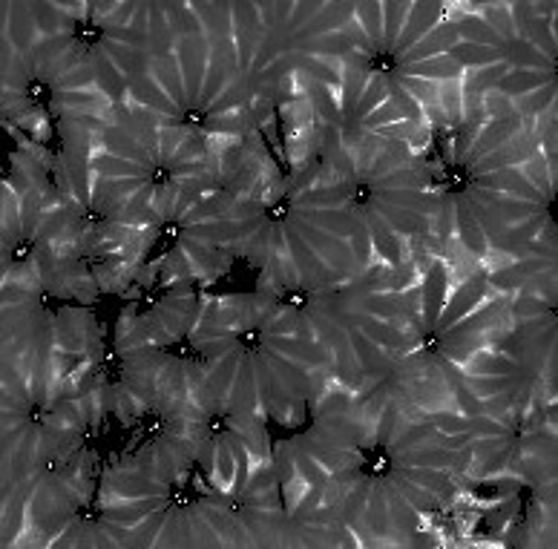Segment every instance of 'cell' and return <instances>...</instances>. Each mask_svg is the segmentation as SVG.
I'll return each instance as SVG.
<instances>
[{
	"mask_svg": "<svg viewBox=\"0 0 558 549\" xmlns=\"http://www.w3.org/2000/svg\"><path fill=\"white\" fill-rule=\"evenodd\" d=\"M219 147L116 107L89 142L93 205L128 228L161 233L210 182Z\"/></svg>",
	"mask_w": 558,
	"mask_h": 549,
	"instance_id": "ba28073f",
	"label": "cell"
},
{
	"mask_svg": "<svg viewBox=\"0 0 558 549\" xmlns=\"http://www.w3.org/2000/svg\"><path fill=\"white\" fill-rule=\"evenodd\" d=\"M187 368V357L173 351H116L107 349L101 386H105L107 414H112L124 429L168 389Z\"/></svg>",
	"mask_w": 558,
	"mask_h": 549,
	"instance_id": "44dd1931",
	"label": "cell"
},
{
	"mask_svg": "<svg viewBox=\"0 0 558 549\" xmlns=\"http://www.w3.org/2000/svg\"><path fill=\"white\" fill-rule=\"evenodd\" d=\"M308 150L340 179L349 210L366 231L377 263H409L412 247L435 233V179L409 144L368 142Z\"/></svg>",
	"mask_w": 558,
	"mask_h": 549,
	"instance_id": "9a60e30c",
	"label": "cell"
},
{
	"mask_svg": "<svg viewBox=\"0 0 558 549\" xmlns=\"http://www.w3.org/2000/svg\"><path fill=\"white\" fill-rule=\"evenodd\" d=\"M96 501L119 549L236 547L228 495L196 463L159 466L119 454L101 475Z\"/></svg>",
	"mask_w": 558,
	"mask_h": 549,
	"instance_id": "7c38bea8",
	"label": "cell"
},
{
	"mask_svg": "<svg viewBox=\"0 0 558 549\" xmlns=\"http://www.w3.org/2000/svg\"><path fill=\"white\" fill-rule=\"evenodd\" d=\"M351 3H228V29L251 101L268 121L291 87H337L351 58Z\"/></svg>",
	"mask_w": 558,
	"mask_h": 549,
	"instance_id": "30bf717a",
	"label": "cell"
},
{
	"mask_svg": "<svg viewBox=\"0 0 558 549\" xmlns=\"http://www.w3.org/2000/svg\"><path fill=\"white\" fill-rule=\"evenodd\" d=\"M366 429L345 469L331 480L312 512L328 517L357 547L417 544L423 517L452 507L470 475L475 431L463 412H400L372 406Z\"/></svg>",
	"mask_w": 558,
	"mask_h": 549,
	"instance_id": "6da1fadb",
	"label": "cell"
},
{
	"mask_svg": "<svg viewBox=\"0 0 558 549\" xmlns=\"http://www.w3.org/2000/svg\"><path fill=\"white\" fill-rule=\"evenodd\" d=\"M187 357L228 398L282 426L303 423L331 380L326 351L265 291L202 296Z\"/></svg>",
	"mask_w": 558,
	"mask_h": 549,
	"instance_id": "3957f363",
	"label": "cell"
},
{
	"mask_svg": "<svg viewBox=\"0 0 558 549\" xmlns=\"http://www.w3.org/2000/svg\"><path fill=\"white\" fill-rule=\"evenodd\" d=\"M312 103V147H354L368 142H400L412 150L429 144L432 127L391 96L384 81L349 58L337 87H305Z\"/></svg>",
	"mask_w": 558,
	"mask_h": 549,
	"instance_id": "d6986e66",
	"label": "cell"
},
{
	"mask_svg": "<svg viewBox=\"0 0 558 549\" xmlns=\"http://www.w3.org/2000/svg\"><path fill=\"white\" fill-rule=\"evenodd\" d=\"M105 414L101 377L61 382L24 480L0 503L3 547H40L52 529L96 501L105 475L96 440Z\"/></svg>",
	"mask_w": 558,
	"mask_h": 549,
	"instance_id": "8fae6325",
	"label": "cell"
},
{
	"mask_svg": "<svg viewBox=\"0 0 558 549\" xmlns=\"http://www.w3.org/2000/svg\"><path fill=\"white\" fill-rule=\"evenodd\" d=\"M222 251L259 271V288L305 285L377 263L335 170L308 150L225 233Z\"/></svg>",
	"mask_w": 558,
	"mask_h": 549,
	"instance_id": "277c9868",
	"label": "cell"
},
{
	"mask_svg": "<svg viewBox=\"0 0 558 549\" xmlns=\"http://www.w3.org/2000/svg\"><path fill=\"white\" fill-rule=\"evenodd\" d=\"M173 38L133 81L121 110L210 144L263 136L228 29V3H173Z\"/></svg>",
	"mask_w": 558,
	"mask_h": 549,
	"instance_id": "5b68a950",
	"label": "cell"
},
{
	"mask_svg": "<svg viewBox=\"0 0 558 549\" xmlns=\"http://www.w3.org/2000/svg\"><path fill=\"white\" fill-rule=\"evenodd\" d=\"M351 58L380 78L415 119L449 115V89H461L458 33L444 3H351Z\"/></svg>",
	"mask_w": 558,
	"mask_h": 549,
	"instance_id": "4fadbf2b",
	"label": "cell"
},
{
	"mask_svg": "<svg viewBox=\"0 0 558 549\" xmlns=\"http://www.w3.org/2000/svg\"><path fill=\"white\" fill-rule=\"evenodd\" d=\"M417 263H372L354 273L305 285L259 288L286 305L328 354L331 380L357 389L384 375L403 349L421 305Z\"/></svg>",
	"mask_w": 558,
	"mask_h": 549,
	"instance_id": "52a82bcc",
	"label": "cell"
},
{
	"mask_svg": "<svg viewBox=\"0 0 558 549\" xmlns=\"http://www.w3.org/2000/svg\"><path fill=\"white\" fill-rule=\"evenodd\" d=\"M507 319L510 296L495 291L484 273L454 277L444 259H432L407 343L384 375L357 386L354 394L400 412H458L454 391L463 371Z\"/></svg>",
	"mask_w": 558,
	"mask_h": 549,
	"instance_id": "8992f818",
	"label": "cell"
},
{
	"mask_svg": "<svg viewBox=\"0 0 558 549\" xmlns=\"http://www.w3.org/2000/svg\"><path fill=\"white\" fill-rule=\"evenodd\" d=\"M277 175V161L263 136L222 144L216 173L193 205L159 233L153 259L142 265L138 279L144 277V285H205L228 273L233 259L222 251L225 233Z\"/></svg>",
	"mask_w": 558,
	"mask_h": 549,
	"instance_id": "5bb4252c",
	"label": "cell"
},
{
	"mask_svg": "<svg viewBox=\"0 0 558 549\" xmlns=\"http://www.w3.org/2000/svg\"><path fill=\"white\" fill-rule=\"evenodd\" d=\"M40 29L121 107L133 81L173 38V3H29Z\"/></svg>",
	"mask_w": 558,
	"mask_h": 549,
	"instance_id": "2e32d148",
	"label": "cell"
},
{
	"mask_svg": "<svg viewBox=\"0 0 558 549\" xmlns=\"http://www.w3.org/2000/svg\"><path fill=\"white\" fill-rule=\"evenodd\" d=\"M202 296L196 285H161L150 303H130L121 310L110 349L116 351H170L191 334L199 317Z\"/></svg>",
	"mask_w": 558,
	"mask_h": 549,
	"instance_id": "7402d4cb",
	"label": "cell"
},
{
	"mask_svg": "<svg viewBox=\"0 0 558 549\" xmlns=\"http://www.w3.org/2000/svg\"><path fill=\"white\" fill-rule=\"evenodd\" d=\"M187 440L202 475L225 495L233 492L251 472L274 461L268 420L205 380L196 363L187 408Z\"/></svg>",
	"mask_w": 558,
	"mask_h": 549,
	"instance_id": "ffe728a7",
	"label": "cell"
},
{
	"mask_svg": "<svg viewBox=\"0 0 558 549\" xmlns=\"http://www.w3.org/2000/svg\"><path fill=\"white\" fill-rule=\"evenodd\" d=\"M553 3L452 9L466 112H515L533 130L556 127L558 40Z\"/></svg>",
	"mask_w": 558,
	"mask_h": 549,
	"instance_id": "9c48e42d",
	"label": "cell"
},
{
	"mask_svg": "<svg viewBox=\"0 0 558 549\" xmlns=\"http://www.w3.org/2000/svg\"><path fill=\"white\" fill-rule=\"evenodd\" d=\"M308 417L303 431L274 443V472L288 515H305L317 507L366 429V412L349 386L319 391Z\"/></svg>",
	"mask_w": 558,
	"mask_h": 549,
	"instance_id": "ac0fdd59",
	"label": "cell"
},
{
	"mask_svg": "<svg viewBox=\"0 0 558 549\" xmlns=\"http://www.w3.org/2000/svg\"><path fill=\"white\" fill-rule=\"evenodd\" d=\"M553 193L556 170L533 124L515 112L470 110L435 179V233L478 263L556 247Z\"/></svg>",
	"mask_w": 558,
	"mask_h": 549,
	"instance_id": "7a4b0ae2",
	"label": "cell"
},
{
	"mask_svg": "<svg viewBox=\"0 0 558 549\" xmlns=\"http://www.w3.org/2000/svg\"><path fill=\"white\" fill-rule=\"evenodd\" d=\"M556 389V300L512 296L510 319L463 371L454 406L466 417L550 406Z\"/></svg>",
	"mask_w": 558,
	"mask_h": 549,
	"instance_id": "e0dca14e",
	"label": "cell"
}]
</instances>
